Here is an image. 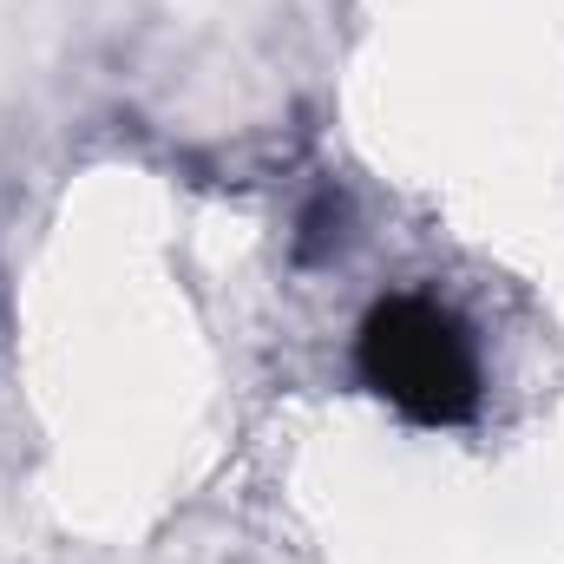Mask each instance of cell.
I'll return each instance as SVG.
<instances>
[{"label":"cell","mask_w":564,"mask_h":564,"mask_svg":"<svg viewBox=\"0 0 564 564\" xmlns=\"http://www.w3.org/2000/svg\"><path fill=\"white\" fill-rule=\"evenodd\" d=\"M355 381L408 426L453 433L479 421L486 368L459 308L426 289H388L355 322Z\"/></svg>","instance_id":"6da1fadb"},{"label":"cell","mask_w":564,"mask_h":564,"mask_svg":"<svg viewBox=\"0 0 564 564\" xmlns=\"http://www.w3.org/2000/svg\"><path fill=\"white\" fill-rule=\"evenodd\" d=\"M348 250V191L341 184H315L302 217H295V263L302 270H322Z\"/></svg>","instance_id":"7a4b0ae2"}]
</instances>
